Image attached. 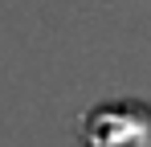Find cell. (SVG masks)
Returning <instances> with one entry per match:
<instances>
[{
    "mask_svg": "<svg viewBox=\"0 0 151 147\" xmlns=\"http://www.w3.org/2000/svg\"><path fill=\"white\" fill-rule=\"evenodd\" d=\"M82 147H151V106L106 102L82 119Z\"/></svg>",
    "mask_w": 151,
    "mask_h": 147,
    "instance_id": "6da1fadb",
    "label": "cell"
}]
</instances>
